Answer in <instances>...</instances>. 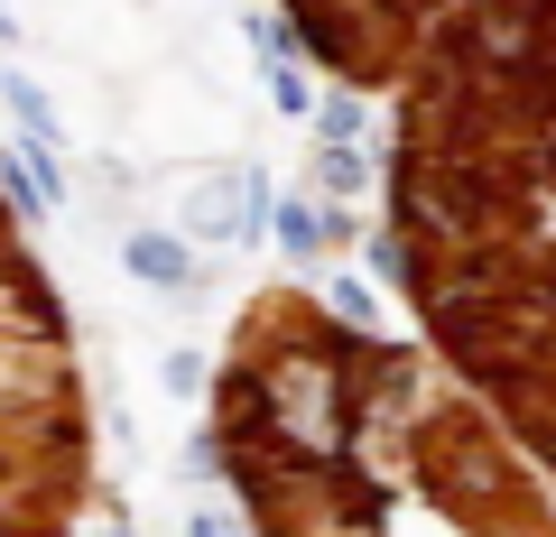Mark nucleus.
Wrapping results in <instances>:
<instances>
[{
  "mask_svg": "<svg viewBox=\"0 0 556 537\" xmlns=\"http://www.w3.org/2000/svg\"><path fill=\"white\" fill-rule=\"evenodd\" d=\"M417 343L556 482V0H464L390 84V222Z\"/></svg>",
  "mask_w": 556,
  "mask_h": 537,
  "instance_id": "nucleus-1",
  "label": "nucleus"
},
{
  "mask_svg": "<svg viewBox=\"0 0 556 537\" xmlns=\"http://www.w3.org/2000/svg\"><path fill=\"white\" fill-rule=\"evenodd\" d=\"M214 463L251 537H556V482L445 371L306 287H260L214 371Z\"/></svg>",
  "mask_w": 556,
  "mask_h": 537,
  "instance_id": "nucleus-2",
  "label": "nucleus"
},
{
  "mask_svg": "<svg viewBox=\"0 0 556 537\" xmlns=\"http://www.w3.org/2000/svg\"><path fill=\"white\" fill-rule=\"evenodd\" d=\"M93 500V398L56 279L0 195V537H75Z\"/></svg>",
  "mask_w": 556,
  "mask_h": 537,
  "instance_id": "nucleus-3",
  "label": "nucleus"
},
{
  "mask_svg": "<svg viewBox=\"0 0 556 537\" xmlns=\"http://www.w3.org/2000/svg\"><path fill=\"white\" fill-rule=\"evenodd\" d=\"M278 10H288L298 47L334 84H353V93H390V84L417 65V47L437 38L464 0H278Z\"/></svg>",
  "mask_w": 556,
  "mask_h": 537,
  "instance_id": "nucleus-4",
  "label": "nucleus"
}]
</instances>
